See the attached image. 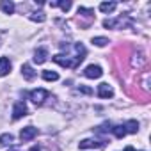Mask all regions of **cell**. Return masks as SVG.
<instances>
[{
    "mask_svg": "<svg viewBox=\"0 0 151 151\" xmlns=\"http://www.w3.org/2000/svg\"><path fill=\"white\" fill-rule=\"evenodd\" d=\"M48 96H50V93H48L46 89H34V91H30V94H29V98H30L36 105H41Z\"/></svg>",
    "mask_w": 151,
    "mask_h": 151,
    "instance_id": "obj_1",
    "label": "cell"
},
{
    "mask_svg": "<svg viewBox=\"0 0 151 151\" xmlns=\"http://www.w3.org/2000/svg\"><path fill=\"white\" fill-rule=\"evenodd\" d=\"M105 142L103 140H94V139H86L78 144L80 149H98V147H103Z\"/></svg>",
    "mask_w": 151,
    "mask_h": 151,
    "instance_id": "obj_2",
    "label": "cell"
},
{
    "mask_svg": "<svg viewBox=\"0 0 151 151\" xmlns=\"http://www.w3.org/2000/svg\"><path fill=\"white\" fill-rule=\"evenodd\" d=\"M27 112H29L27 105H25L23 101H16L14 107H13V119H20V117L27 116Z\"/></svg>",
    "mask_w": 151,
    "mask_h": 151,
    "instance_id": "obj_3",
    "label": "cell"
},
{
    "mask_svg": "<svg viewBox=\"0 0 151 151\" xmlns=\"http://www.w3.org/2000/svg\"><path fill=\"white\" fill-rule=\"evenodd\" d=\"M36 135H37V128H34V126H25V128L20 132V139H22L23 142L32 140Z\"/></svg>",
    "mask_w": 151,
    "mask_h": 151,
    "instance_id": "obj_4",
    "label": "cell"
},
{
    "mask_svg": "<svg viewBox=\"0 0 151 151\" xmlns=\"http://www.w3.org/2000/svg\"><path fill=\"white\" fill-rule=\"evenodd\" d=\"M84 75H86L87 78H100L101 75H103V71H101V68H100V66H96V64H91V66H87V68H86Z\"/></svg>",
    "mask_w": 151,
    "mask_h": 151,
    "instance_id": "obj_5",
    "label": "cell"
},
{
    "mask_svg": "<svg viewBox=\"0 0 151 151\" xmlns=\"http://www.w3.org/2000/svg\"><path fill=\"white\" fill-rule=\"evenodd\" d=\"M52 59H53V62H57V64L62 66V68H73V60H71L69 57L62 55V53H57V55H53Z\"/></svg>",
    "mask_w": 151,
    "mask_h": 151,
    "instance_id": "obj_6",
    "label": "cell"
},
{
    "mask_svg": "<svg viewBox=\"0 0 151 151\" xmlns=\"http://www.w3.org/2000/svg\"><path fill=\"white\" fill-rule=\"evenodd\" d=\"M98 96H100V98H112V96H114V89H112L109 84L103 82V84L98 86Z\"/></svg>",
    "mask_w": 151,
    "mask_h": 151,
    "instance_id": "obj_7",
    "label": "cell"
},
{
    "mask_svg": "<svg viewBox=\"0 0 151 151\" xmlns=\"http://www.w3.org/2000/svg\"><path fill=\"white\" fill-rule=\"evenodd\" d=\"M22 75H23V78L29 80V82H32V80L36 78V71L32 69L30 64H23V66H22Z\"/></svg>",
    "mask_w": 151,
    "mask_h": 151,
    "instance_id": "obj_8",
    "label": "cell"
},
{
    "mask_svg": "<svg viewBox=\"0 0 151 151\" xmlns=\"http://www.w3.org/2000/svg\"><path fill=\"white\" fill-rule=\"evenodd\" d=\"M46 59H48V50L46 48H37L34 52V62L36 64H43Z\"/></svg>",
    "mask_w": 151,
    "mask_h": 151,
    "instance_id": "obj_9",
    "label": "cell"
},
{
    "mask_svg": "<svg viewBox=\"0 0 151 151\" xmlns=\"http://www.w3.org/2000/svg\"><path fill=\"white\" fill-rule=\"evenodd\" d=\"M11 71V60L7 57H0V77H6Z\"/></svg>",
    "mask_w": 151,
    "mask_h": 151,
    "instance_id": "obj_10",
    "label": "cell"
},
{
    "mask_svg": "<svg viewBox=\"0 0 151 151\" xmlns=\"http://www.w3.org/2000/svg\"><path fill=\"white\" fill-rule=\"evenodd\" d=\"M124 130H126V133H137L139 132V123L135 119H130V121H126Z\"/></svg>",
    "mask_w": 151,
    "mask_h": 151,
    "instance_id": "obj_11",
    "label": "cell"
},
{
    "mask_svg": "<svg viewBox=\"0 0 151 151\" xmlns=\"http://www.w3.org/2000/svg\"><path fill=\"white\" fill-rule=\"evenodd\" d=\"M13 140H14V135L13 133H2V135H0V146H2V147L11 146Z\"/></svg>",
    "mask_w": 151,
    "mask_h": 151,
    "instance_id": "obj_12",
    "label": "cell"
},
{
    "mask_svg": "<svg viewBox=\"0 0 151 151\" xmlns=\"http://www.w3.org/2000/svg\"><path fill=\"white\" fill-rule=\"evenodd\" d=\"M43 78H45L46 82H55V80H59V75H57V71L45 69V71H43Z\"/></svg>",
    "mask_w": 151,
    "mask_h": 151,
    "instance_id": "obj_13",
    "label": "cell"
},
{
    "mask_svg": "<svg viewBox=\"0 0 151 151\" xmlns=\"http://www.w3.org/2000/svg\"><path fill=\"white\" fill-rule=\"evenodd\" d=\"M0 7H2V11L6 14H13L14 13V4L9 2V0H2V2H0Z\"/></svg>",
    "mask_w": 151,
    "mask_h": 151,
    "instance_id": "obj_14",
    "label": "cell"
},
{
    "mask_svg": "<svg viewBox=\"0 0 151 151\" xmlns=\"http://www.w3.org/2000/svg\"><path fill=\"white\" fill-rule=\"evenodd\" d=\"M116 6H117L116 2H101L100 4V11L101 13H112L116 9Z\"/></svg>",
    "mask_w": 151,
    "mask_h": 151,
    "instance_id": "obj_15",
    "label": "cell"
},
{
    "mask_svg": "<svg viewBox=\"0 0 151 151\" xmlns=\"http://www.w3.org/2000/svg\"><path fill=\"white\" fill-rule=\"evenodd\" d=\"M112 133H114L117 139H123V137L126 135V130H124V126H114V128H112Z\"/></svg>",
    "mask_w": 151,
    "mask_h": 151,
    "instance_id": "obj_16",
    "label": "cell"
},
{
    "mask_svg": "<svg viewBox=\"0 0 151 151\" xmlns=\"http://www.w3.org/2000/svg\"><path fill=\"white\" fill-rule=\"evenodd\" d=\"M30 20H32V22H39V23H43V22L46 20V16H45V13L39 11V13H32V14H30Z\"/></svg>",
    "mask_w": 151,
    "mask_h": 151,
    "instance_id": "obj_17",
    "label": "cell"
},
{
    "mask_svg": "<svg viewBox=\"0 0 151 151\" xmlns=\"http://www.w3.org/2000/svg\"><path fill=\"white\" fill-rule=\"evenodd\" d=\"M107 43H109L107 37H93V45H96V46H105Z\"/></svg>",
    "mask_w": 151,
    "mask_h": 151,
    "instance_id": "obj_18",
    "label": "cell"
},
{
    "mask_svg": "<svg viewBox=\"0 0 151 151\" xmlns=\"http://www.w3.org/2000/svg\"><path fill=\"white\" fill-rule=\"evenodd\" d=\"M57 6H59V7H60V9H62L64 13L71 9V2H64V0H62V2H57Z\"/></svg>",
    "mask_w": 151,
    "mask_h": 151,
    "instance_id": "obj_19",
    "label": "cell"
},
{
    "mask_svg": "<svg viewBox=\"0 0 151 151\" xmlns=\"http://www.w3.org/2000/svg\"><path fill=\"white\" fill-rule=\"evenodd\" d=\"M78 93H84V94H93V89H91V87H86V86H80V87H78Z\"/></svg>",
    "mask_w": 151,
    "mask_h": 151,
    "instance_id": "obj_20",
    "label": "cell"
},
{
    "mask_svg": "<svg viewBox=\"0 0 151 151\" xmlns=\"http://www.w3.org/2000/svg\"><path fill=\"white\" fill-rule=\"evenodd\" d=\"M29 151H41V149H39V147H37V146H32V147H30V149H29Z\"/></svg>",
    "mask_w": 151,
    "mask_h": 151,
    "instance_id": "obj_21",
    "label": "cell"
},
{
    "mask_svg": "<svg viewBox=\"0 0 151 151\" xmlns=\"http://www.w3.org/2000/svg\"><path fill=\"white\" fill-rule=\"evenodd\" d=\"M124 151H135V149H133V147H132V146H128V147H126V149H124Z\"/></svg>",
    "mask_w": 151,
    "mask_h": 151,
    "instance_id": "obj_22",
    "label": "cell"
}]
</instances>
